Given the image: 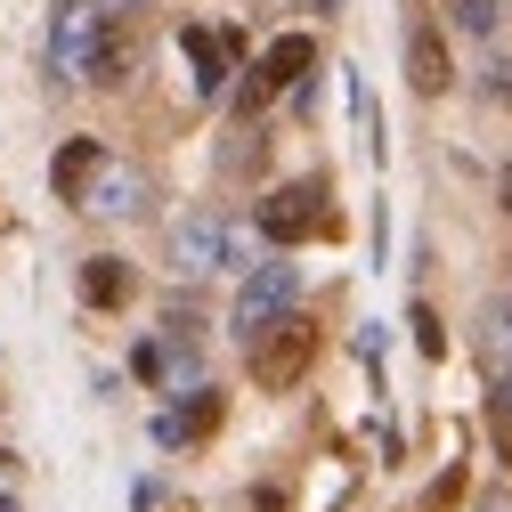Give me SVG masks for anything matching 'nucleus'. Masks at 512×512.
Returning a JSON list of instances; mask_svg holds the SVG:
<instances>
[{
    "mask_svg": "<svg viewBox=\"0 0 512 512\" xmlns=\"http://www.w3.org/2000/svg\"><path fill=\"white\" fill-rule=\"evenodd\" d=\"M98 163H106V147L98 139H66V147H57V196H66V204H82L90 196V179H98Z\"/></svg>",
    "mask_w": 512,
    "mask_h": 512,
    "instance_id": "nucleus-9",
    "label": "nucleus"
},
{
    "mask_svg": "<svg viewBox=\"0 0 512 512\" xmlns=\"http://www.w3.org/2000/svg\"><path fill=\"white\" fill-rule=\"evenodd\" d=\"M228 252H236V228H228L220 212H187V220L171 228V269H179V277H220Z\"/></svg>",
    "mask_w": 512,
    "mask_h": 512,
    "instance_id": "nucleus-4",
    "label": "nucleus"
},
{
    "mask_svg": "<svg viewBox=\"0 0 512 512\" xmlns=\"http://www.w3.org/2000/svg\"><path fill=\"white\" fill-rule=\"evenodd\" d=\"M496 456H504V472H512V407H496Z\"/></svg>",
    "mask_w": 512,
    "mask_h": 512,
    "instance_id": "nucleus-17",
    "label": "nucleus"
},
{
    "mask_svg": "<svg viewBox=\"0 0 512 512\" xmlns=\"http://www.w3.org/2000/svg\"><path fill=\"white\" fill-rule=\"evenodd\" d=\"M106 41H114V25H106L98 0H57V17H49V82H57V90H66V82H90Z\"/></svg>",
    "mask_w": 512,
    "mask_h": 512,
    "instance_id": "nucleus-1",
    "label": "nucleus"
},
{
    "mask_svg": "<svg viewBox=\"0 0 512 512\" xmlns=\"http://www.w3.org/2000/svg\"><path fill=\"white\" fill-rule=\"evenodd\" d=\"M488 98H504V106H512V57H496V66H488Z\"/></svg>",
    "mask_w": 512,
    "mask_h": 512,
    "instance_id": "nucleus-16",
    "label": "nucleus"
},
{
    "mask_svg": "<svg viewBox=\"0 0 512 512\" xmlns=\"http://www.w3.org/2000/svg\"><path fill=\"white\" fill-rule=\"evenodd\" d=\"M496 204H504V212H512V163H504V171H496Z\"/></svg>",
    "mask_w": 512,
    "mask_h": 512,
    "instance_id": "nucleus-18",
    "label": "nucleus"
},
{
    "mask_svg": "<svg viewBox=\"0 0 512 512\" xmlns=\"http://www.w3.org/2000/svg\"><path fill=\"white\" fill-rule=\"evenodd\" d=\"M212 423H220V399H212V391H196V407H187V415H171V423H163V439H204Z\"/></svg>",
    "mask_w": 512,
    "mask_h": 512,
    "instance_id": "nucleus-13",
    "label": "nucleus"
},
{
    "mask_svg": "<svg viewBox=\"0 0 512 512\" xmlns=\"http://www.w3.org/2000/svg\"><path fill=\"white\" fill-rule=\"evenodd\" d=\"M82 212H98V220H139V212H147V171H139V163H98Z\"/></svg>",
    "mask_w": 512,
    "mask_h": 512,
    "instance_id": "nucleus-6",
    "label": "nucleus"
},
{
    "mask_svg": "<svg viewBox=\"0 0 512 512\" xmlns=\"http://www.w3.org/2000/svg\"><path fill=\"white\" fill-rule=\"evenodd\" d=\"M179 49L196 57V82H204V90H220V82H228V33H204V25H187V33H179Z\"/></svg>",
    "mask_w": 512,
    "mask_h": 512,
    "instance_id": "nucleus-11",
    "label": "nucleus"
},
{
    "mask_svg": "<svg viewBox=\"0 0 512 512\" xmlns=\"http://www.w3.org/2000/svg\"><path fill=\"white\" fill-rule=\"evenodd\" d=\"M504 326H512V301H504Z\"/></svg>",
    "mask_w": 512,
    "mask_h": 512,
    "instance_id": "nucleus-19",
    "label": "nucleus"
},
{
    "mask_svg": "<svg viewBox=\"0 0 512 512\" xmlns=\"http://www.w3.org/2000/svg\"><path fill=\"white\" fill-rule=\"evenodd\" d=\"M415 342H423V350H431V358H439V350H447V334H439V317H431V309H415Z\"/></svg>",
    "mask_w": 512,
    "mask_h": 512,
    "instance_id": "nucleus-14",
    "label": "nucleus"
},
{
    "mask_svg": "<svg viewBox=\"0 0 512 512\" xmlns=\"http://www.w3.org/2000/svg\"><path fill=\"white\" fill-rule=\"evenodd\" d=\"M407 82H415V98H439L447 82H456V66H447V41H439L431 17L407 25Z\"/></svg>",
    "mask_w": 512,
    "mask_h": 512,
    "instance_id": "nucleus-7",
    "label": "nucleus"
},
{
    "mask_svg": "<svg viewBox=\"0 0 512 512\" xmlns=\"http://www.w3.org/2000/svg\"><path fill=\"white\" fill-rule=\"evenodd\" d=\"M456 496H464V472H447V480L431 488V504H423V512H447V504H456Z\"/></svg>",
    "mask_w": 512,
    "mask_h": 512,
    "instance_id": "nucleus-15",
    "label": "nucleus"
},
{
    "mask_svg": "<svg viewBox=\"0 0 512 512\" xmlns=\"http://www.w3.org/2000/svg\"><path fill=\"white\" fill-rule=\"evenodd\" d=\"M309 358H317V326H309V317H277V326L252 334V382H261V391H285V382H301Z\"/></svg>",
    "mask_w": 512,
    "mask_h": 512,
    "instance_id": "nucleus-2",
    "label": "nucleus"
},
{
    "mask_svg": "<svg viewBox=\"0 0 512 512\" xmlns=\"http://www.w3.org/2000/svg\"><path fill=\"white\" fill-rule=\"evenodd\" d=\"M447 25H456V33H472V41H488L504 17H496V0H447Z\"/></svg>",
    "mask_w": 512,
    "mask_h": 512,
    "instance_id": "nucleus-12",
    "label": "nucleus"
},
{
    "mask_svg": "<svg viewBox=\"0 0 512 512\" xmlns=\"http://www.w3.org/2000/svg\"><path fill=\"white\" fill-rule=\"evenodd\" d=\"M309 66H317V41H309V33H285V41H269V57H261V82H269V90H293V82H309Z\"/></svg>",
    "mask_w": 512,
    "mask_h": 512,
    "instance_id": "nucleus-10",
    "label": "nucleus"
},
{
    "mask_svg": "<svg viewBox=\"0 0 512 512\" xmlns=\"http://www.w3.org/2000/svg\"><path fill=\"white\" fill-rule=\"evenodd\" d=\"M293 301H301V269H293V261H261V269H244V293H236V334L252 342L261 326L293 317Z\"/></svg>",
    "mask_w": 512,
    "mask_h": 512,
    "instance_id": "nucleus-3",
    "label": "nucleus"
},
{
    "mask_svg": "<svg viewBox=\"0 0 512 512\" xmlns=\"http://www.w3.org/2000/svg\"><path fill=\"white\" fill-rule=\"evenodd\" d=\"M317 204H326V187H277V196L261 204V236H269V244H301V236H317V228H334Z\"/></svg>",
    "mask_w": 512,
    "mask_h": 512,
    "instance_id": "nucleus-5",
    "label": "nucleus"
},
{
    "mask_svg": "<svg viewBox=\"0 0 512 512\" xmlns=\"http://www.w3.org/2000/svg\"><path fill=\"white\" fill-rule=\"evenodd\" d=\"M131 293H139L131 261H114V252H98V261H82V301H90V309H122Z\"/></svg>",
    "mask_w": 512,
    "mask_h": 512,
    "instance_id": "nucleus-8",
    "label": "nucleus"
}]
</instances>
